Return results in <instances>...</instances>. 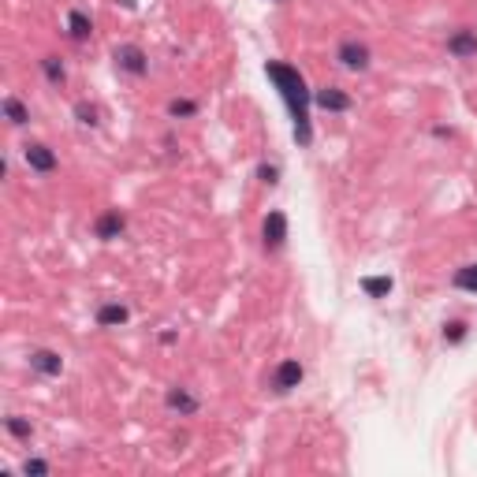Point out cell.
<instances>
[{
	"mask_svg": "<svg viewBox=\"0 0 477 477\" xmlns=\"http://www.w3.org/2000/svg\"><path fill=\"white\" fill-rule=\"evenodd\" d=\"M258 179H261V183H269V187H272V183L280 179V168H276V164H261V168H258Z\"/></svg>",
	"mask_w": 477,
	"mask_h": 477,
	"instance_id": "cell-23",
	"label": "cell"
},
{
	"mask_svg": "<svg viewBox=\"0 0 477 477\" xmlns=\"http://www.w3.org/2000/svg\"><path fill=\"white\" fill-rule=\"evenodd\" d=\"M4 425H8V433H12L15 440H30V433H34V425H30L26 418H19V414H12V418L4 421Z\"/></svg>",
	"mask_w": 477,
	"mask_h": 477,
	"instance_id": "cell-18",
	"label": "cell"
},
{
	"mask_svg": "<svg viewBox=\"0 0 477 477\" xmlns=\"http://www.w3.org/2000/svg\"><path fill=\"white\" fill-rule=\"evenodd\" d=\"M447 52H451V57H458V60L477 57V30H470V26L455 30L451 38H447Z\"/></svg>",
	"mask_w": 477,
	"mask_h": 477,
	"instance_id": "cell-9",
	"label": "cell"
},
{
	"mask_svg": "<svg viewBox=\"0 0 477 477\" xmlns=\"http://www.w3.org/2000/svg\"><path fill=\"white\" fill-rule=\"evenodd\" d=\"M123 227H127V216L119 213V209H105V213L97 216L94 232H97V238H105V243H112V238H119V235H123Z\"/></svg>",
	"mask_w": 477,
	"mask_h": 477,
	"instance_id": "cell-8",
	"label": "cell"
},
{
	"mask_svg": "<svg viewBox=\"0 0 477 477\" xmlns=\"http://www.w3.org/2000/svg\"><path fill=\"white\" fill-rule=\"evenodd\" d=\"M168 112L176 116V119H179V116H194V112H198V105H194V101H179V97H176V101L168 105Z\"/></svg>",
	"mask_w": 477,
	"mask_h": 477,
	"instance_id": "cell-20",
	"label": "cell"
},
{
	"mask_svg": "<svg viewBox=\"0 0 477 477\" xmlns=\"http://www.w3.org/2000/svg\"><path fill=\"white\" fill-rule=\"evenodd\" d=\"M75 116H79V123H86V127H97V123H101L97 105H90V101H79V105H75Z\"/></svg>",
	"mask_w": 477,
	"mask_h": 477,
	"instance_id": "cell-19",
	"label": "cell"
},
{
	"mask_svg": "<svg viewBox=\"0 0 477 477\" xmlns=\"http://www.w3.org/2000/svg\"><path fill=\"white\" fill-rule=\"evenodd\" d=\"M261 235H265V246H269V250H280V246L287 243V216H283L280 209H272V213L265 216Z\"/></svg>",
	"mask_w": 477,
	"mask_h": 477,
	"instance_id": "cell-7",
	"label": "cell"
},
{
	"mask_svg": "<svg viewBox=\"0 0 477 477\" xmlns=\"http://www.w3.org/2000/svg\"><path fill=\"white\" fill-rule=\"evenodd\" d=\"M0 108H4V119H8V123H15V127L30 123V108H26L19 97H4V105H0Z\"/></svg>",
	"mask_w": 477,
	"mask_h": 477,
	"instance_id": "cell-13",
	"label": "cell"
},
{
	"mask_svg": "<svg viewBox=\"0 0 477 477\" xmlns=\"http://www.w3.org/2000/svg\"><path fill=\"white\" fill-rule=\"evenodd\" d=\"M112 57H116V68L127 71V75H145L150 71V60H145V52L139 45H119Z\"/></svg>",
	"mask_w": 477,
	"mask_h": 477,
	"instance_id": "cell-6",
	"label": "cell"
},
{
	"mask_svg": "<svg viewBox=\"0 0 477 477\" xmlns=\"http://www.w3.org/2000/svg\"><path fill=\"white\" fill-rule=\"evenodd\" d=\"M68 30H71V38H75V41H86L90 34H94V23H90L86 12H71L68 15Z\"/></svg>",
	"mask_w": 477,
	"mask_h": 477,
	"instance_id": "cell-14",
	"label": "cell"
},
{
	"mask_svg": "<svg viewBox=\"0 0 477 477\" xmlns=\"http://www.w3.org/2000/svg\"><path fill=\"white\" fill-rule=\"evenodd\" d=\"M41 71H45V79H49L52 86H60V82L68 79V71H63V63L57 57H41Z\"/></svg>",
	"mask_w": 477,
	"mask_h": 477,
	"instance_id": "cell-16",
	"label": "cell"
},
{
	"mask_svg": "<svg viewBox=\"0 0 477 477\" xmlns=\"http://www.w3.org/2000/svg\"><path fill=\"white\" fill-rule=\"evenodd\" d=\"M265 75H269L272 82H276L280 97L287 101L291 108V119H295V142L298 145H309V101H314V94L306 90V79L298 75V68H291V63H265Z\"/></svg>",
	"mask_w": 477,
	"mask_h": 477,
	"instance_id": "cell-1",
	"label": "cell"
},
{
	"mask_svg": "<svg viewBox=\"0 0 477 477\" xmlns=\"http://www.w3.org/2000/svg\"><path fill=\"white\" fill-rule=\"evenodd\" d=\"M127 317H131V309H127L123 302H105V306H97V325L101 328H119V325H127Z\"/></svg>",
	"mask_w": 477,
	"mask_h": 477,
	"instance_id": "cell-12",
	"label": "cell"
},
{
	"mask_svg": "<svg viewBox=\"0 0 477 477\" xmlns=\"http://www.w3.org/2000/svg\"><path fill=\"white\" fill-rule=\"evenodd\" d=\"M463 336H466V325H463V321H451V325L444 328V339H447V343H458Z\"/></svg>",
	"mask_w": 477,
	"mask_h": 477,
	"instance_id": "cell-22",
	"label": "cell"
},
{
	"mask_svg": "<svg viewBox=\"0 0 477 477\" xmlns=\"http://www.w3.org/2000/svg\"><path fill=\"white\" fill-rule=\"evenodd\" d=\"M30 369H38L41 377H60V373H63V358L57 351H45V347H41V351L30 354Z\"/></svg>",
	"mask_w": 477,
	"mask_h": 477,
	"instance_id": "cell-11",
	"label": "cell"
},
{
	"mask_svg": "<svg viewBox=\"0 0 477 477\" xmlns=\"http://www.w3.org/2000/svg\"><path fill=\"white\" fill-rule=\"evenodd\" d=\"M336 60L343 63L347 71H365L369 60H373V52H369V45H362V41H343L339 52H336Z\"/></svg>",
	"mask_w": 477,
	"mask_h": 477,
	"instance_id": "cell-4",
	"label": "cell"
},
{
	"mask_svg": "<svg viewBox=\"0 0 477 477\" xmlns=\"http://www.w3.org/2000/svg\"><path fill=\"white\" fill-rule=\"evenodd\" d=\"M164 407H168L172 414H179V418H194L201 403H198V396L190 388H179L176 384V388H168V396H164Z\"/></svg>",
	"mask_w": 477,
	"mask_h": 477,
	"instance_id": "cell-5",
	"label": "cell"
},
{
	"mask_svg": "<svg viewBox=\"0 0 477 477\" xmlns=\"http://www.w3.org/2000/svg\"><path fill=\"white\" fill-rule=\"evenodd\" d=\"M23 161H26V168H30V172H41V176L57 172V153H52L45 142H30V145H23Z\"/></svg>",
	"mask_w": 477,
	"mask_h": 477,
	"instance_id": "cell-3",
	"label": "cell"
},
{
	"mask_svg": "<svg viewBox=\"0 0 477 477\" xmlns=\"http://www.w3.org/2000/svg\"><path fill=\"white\" fill-rule=\"evenodd\" d=\"M302 377H306V369H302L298 358H283V362L276 365V373H272V388L280 392V396H287L291 388H298Z\"/></svg>",
	"mask_w": 477,
	"mask_h": 477,
	"instance_id": "cell-2",
	"label": "cell"
},
{
	"mask_svg": "<svg viewBox=\"0 0 477 477\" xmlns=\"http://www.w3.org/2000/svg\"><path fill=\"white\" fill-rule=\"evenodd\" d=\"M362 291H365L369 298H384V295L392 291V280H388V276H365V280H362Z\"/></svg>",
	"mask_w": 477,
	"mask_h": 477,
	"instance_id": "cell-15",
	"label": "cell"
},
{
	"mask_svg": "<svg viewBox=\"0 0 477 477\" xmlns=\"http://www.w3.org/2000/svg\"><path fill=\"white\" fill-rule=\"evenodd\" d=\"M455 287L458 291H470V295H477V265H466V269L455 272Z\"/></svg>",
	"mask_w": 477,
	"mask_h": 477,
	"instance_id": "cell-17",
	"label": "cell"
},
{
	"mask_svg": "<svg viewBox=\"0 0 477 477\" xmlns=\"http://www.w3.org/2000/svg\"><path fill=\"white\" fill-rule=\"evenodd\" d=\"M23 474H52V466L45 458H26L23 463Z\"/></svg>",
	"mask_w": 477,
	"mask_h": 477,
	"instance_id": "cell-21",
	"label": "cell"
},
{
	"mask_svg": "<svg viewBox=\"0 0 477 477\" xmlns=\"http://www.w3.org/2000/svg\"><path fill=\"white\" fill-rule=\"evenodd\" d=\"M314 105L325 108V112H347V108H351V97H347L339 86H321L314 94Z\"/></svg>",
	"mask_w": 477,
	"mask_h": 477,
	"instance_id": "cell-10",
	"label": "cell"
}]
</instances>
